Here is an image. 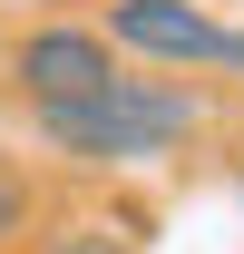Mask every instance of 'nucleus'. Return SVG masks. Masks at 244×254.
Instances as JSON below:
<instances>
[{
  "instance_id": "nucleus-2",
  "label": "nucleus",
  "mask_w": 244,
  "mask_h": 254,
  "mask_svg": "<svg viewBox=\"0 0 244 254\" xmlns=\"http://www.w3.org/2000/svg\"><path fill=\"white\" fill-rule=\"evenodd\" d=\"M98 30L118 39L127 59L147 68H225V78H244V30L235 20H215V10H195V0H108V20Z\"/></svg>"
},
{
  "instance_id": "nucleus-3",
  "label": "nucleus",
  "mask_w": 244,
  "mask_h": 254,
  "mask_svg": "<svg viewBox=\"0 0 244 254\" xmlns=\"http://www.w3.org/2000/svg\"><path fill=\"white\" fill-rule=\"evenodd\" d=\"M127 68V49L98 20H49V30H30L20 49H10V78H20V98L30 108H59V98H88V88H108Z\"/></svg>"
},
{
  "instance_id": "nucleus-5",
  "label": "nucleus",
  "mask_w": 244,
  "mask_h": 254,
  "mask_svg": "<svg viewBox=\"0 0 244 254\" xmlns=\"http://www.w3.org/2000/svg\"><path fill=\"white\" fill-rule=\"evenodd\" d=\"M10 235H30V176L20 166H0V245Z\"/></svg>"
},
{
  "instance_id": "nucleus-4",
  "label": "nucleus",
  "mask_w": 244,
  "mask_h": 254,
  "mask_svg": "<svg viewBox=\"0 0 244 254\" xmlns=\"http://www.w3.org/2000/svg\"><path fill=\"white\" fill-rule=\"evenodd\" d=\"M39 254H137V225H118V215H68V225L39 235Z\"/></svg>"
},
{
  "instance_id": "nucleus-1",
  "label": "nucleus",
  "mask_w": 244,
  "mask_h": 254,
  "mask_svg": "<svg viewBox=\"0 0 244 254\" xmlns=\"http://www.w3.org/2000/svg\"><path fill=\"white\" fill-rule=\"evenodd\" d=\"M30 127H39V147H59L78 166H147V157H176L185 137L205 127V98L176 88L166 68H118L88 98L30 108Z\"/></svg>"
}]
</instances>
